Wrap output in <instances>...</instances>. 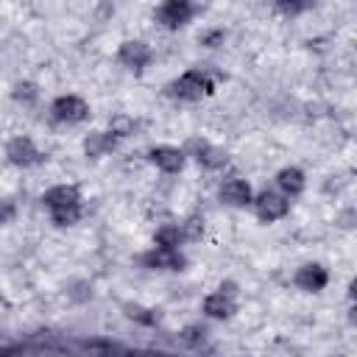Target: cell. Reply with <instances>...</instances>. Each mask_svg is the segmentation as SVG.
Masks as SVG:
<instances>
[{
  "label": "cell",
  "mask_w": 357,
  "mask_h": 357,
  "mask_svg": "<svg viewBox=\"0 0 357 357\" xmlns=\"http://www.w3.org/2000/svg\"><path fill=\"white\" fill-rule=\"evenodd\" d=\"M273 187L284 195V198H298L307 190V173L298 165H284L273 173Z\"/></svg>",
  "instance_id": "cell-14"
},
{
  "label": "cell",
  "mask_w": 357,
  "mask_h": 357,
  "mask_svg": "<svg viewBox=\"0 0 357 357\" xmlns=\"http://www.w3.org/2000/svg\"><path fill=\"white\" fill-rule=\"evenodd\" d=\"M134 128H137V120L131 117V114H114L112 120H109V134L120 142V139H126V137H131L134 134Z\"/></svg>",
  "instance_id": "cell-19"
},
{
  "label": "cell",
  "mask_w": 357,
  "mask_h": 357,
  "mask_svg": "<svg viewBox=\"0 0 357 357\" xmlns=\"http://www.w3.org/2000/svg\"><path fill=\"white\" fill-rule=\"evenodd\" d=\"M293 287L301 290V293H307V296L324 293L329 287V271H326V265H321V262H301L293 271Z\"/></svg>",
  "instance_id": "cell-13"
},
{
  "label": "cell",
  "mask_w": 357,
  "mask_h": 357,
  "mask_svg": "<svg viewBox=\"0 0 357 357\" xmlns=\"http://www.w3.org/2000/svg\"><path fill=\"white\" fill-rule=\"evenodd\" d=\"M114 148H117V139L109 134V128H95V131L84 134V139H81V151H84V156H89V159H103V156H109Z\"/></svg>",
  "instance_id": "cell-15"
},
{
  "label": "cell",
  "mask_w": 357,
  "mask_h": 357,
  "mask_svg": "<svg viewBox=\"0 0 357 357\" xmlns=\"http://www.w3.org/2000/svg\"><path fill=\"white\" fill-rule=\"evenodd\" d=\"M254 184L245 176H226L218 184V201L229 209H248L254 201Z\"/></svg>",
  "instance_id": "cell-11"
},
{
  "label": "cell",
  "mask_w": 357,
  "mask_h": 357,
  "mask_svg": "<svg viewBox=\"0 0 357 357\" xmlns=\"http://www.w3.org/2000/svg\"><path fill=\"white\" fill-rule=\"evenodd\" d=\"M195 14H198V6L190 0H165L153 6L151 17L162 31H181L195 20Z\"/></svg>",
  "instance_id": "cell-7"
},
{
  "label": "cell",
  "mask_w": 357,
  "mask_h": 357,
  "mask_svg": "<svg viewBox=\"0 0 357 357\" xmlns=\"http://www.w3.org/2000/svg\"><path fill=\"white\" fill-rule=\"evenodd\" d=\"M153 245L181 251V248L187 245V243H184V234H181V223H178L176 218H170V220L159 223V226L153 229Z\"/></svg>",
  "instance_id": "cell-16"
},
{
  "label": "cell",
  "mask_w": 357,
  "mask_h": 357,
  "mask_svg": "<svg viewBox=\"0 0 357 357\" xmlns=\"http://www.w3.org/2000/svg\"><path fill=\"white\" fill-rule=\"evenodd\" d=\"M47 114H50V120L59 123V126H81V123L89 120L92 106H89L86 98H81V95H75V92H61V95H56V98L50 100Z\"/></svg>",
  "instance_id": "cell-4"
},
{
  "label": "cell",
  "mask_w": 357,
  "mask_h": 357,
  "mask_svg": "<svg viewBox=\"0 0 357 357\" xmlns=\"http://www.w3.org/2000/svg\"><path fill=\"white\" fill-rule=\"evenodd\" d=\"M198 42H201L204 47L215 50V47H220V45L226 42V31H223V28H204V31L198 33Z\"/></svg>",
  "instance_id": "cell-21"
},
{
  "label": "cell",
  "mask_w": 357,
  "mask_h": 357,
  "mask_svg": "<svg viewBox=\"0 0 357 357\" xmlns=\"http://www.w3.org/2000/svg\"><path fill=\"white\" fill-rule=\"evenodd\" d=\"M276 8H279V11H284V14H296V11H304L307 6H296V3H279Z\"/></svg>",
  "instance_id": "cell-23"
},
{
  "label": "cell",
  "mask_w": 357,
  "mask_h": 357,
  "mask_svg": "<svg viewBox=\"0 0 357 357\" xmlns=\"http://www.w3.org/2000/svg\"><path fill=\"white\" fill-rule=\"evenodd\" d=\"M114 59H117V64H120L126 73L139 75V73H145V70L153 64L156 53H153V47H151L145 39H123V42L117 45Z\"/></svg>",
  "instance_id": "cell-9"
},
{
  "label": "cell",
  "mask_w": 357,
  "mask_h": 357,
  "mask_svg": "<svg viewBox=\"0 0 357 357\" xmlns=\"http://www.w3.org/2000/svg\"><path fill=\"white\" fill-rule=\"evenodd\" d=\"M39 201L56 229H70L84 218V195L73 181H59L47 187Z\"/></svg>",
  "instance_id": "cell-1"
},
{
  "label": "cell",
  "mask_w": 357,
  "mask_h": 357,
  "mask_svg": "<svg viewBox=\"0 0 357 357\" xmlns=\"http://www.w3.org/2000/svg\"><path fill=\"white\" fill-rule=\"evenodd\" d=\"M120 310H123V315H126L128 321H134V324H139V326H156V324L162 321L159 310H153V307H148V304H142V301H123Z\"/></svg>",
  "instance_id": "cell-17"
},
{
  "label": "cell",
  "mask_w": 357,
  "mask_h": 357,
  "mask_svg": "<svg viewBox=\"0 0 357 357\" xmlns=\"http://www.w3.org/2000/svg\"><path fill=\"white\" fill-rule=\"evenodd\" d=\"M240 310L237 301V287L231 282H220L215 290H209L201 298V315L206 321H231Z\"/></svg>",
  "instance_id": "cell-3"
},
{
  "label": "cell",
  "mask_w": 357,
  "mask_h": 357,
  "mask_svg": "<svg viewBox=\"0 0 357 357\" xmlns=\"http://www.w3.org/2000/svg\"><path fill=\"white\" fill-rule=\"evenodd\" d=\"M11 100H14L17 106H22V109L36 106V103H39V84H36V81H28V78L14 81V84H11Z\"/></svg>",
  "instance_id": "cell-18"
},
{
  "label": "cell",
  "mask_w": 357,
  "mask_h": 357,
  "mask_svg": "<svg viewBox=\"0 0 357 357\" xmlns=\"http://www.w3.org/2000/svg\"><path fill=\"white\" fill-rule=\"evenodd\" d=\"M178 223H181L184 243H198V240L204 237V231H206V220H204L201 215H190V218H184V220H178Z\"/></svg>",
  "instance_id": "cell-20"
},
{
  "label": "cell",
  "mask_w": 357,
  "mask_h": 357,
  "mask_svg": "<svg viewBox=\"0 0 357 357\" xmlns=\"http://www.w3.org/2000/svg\"><path fill=\"white\" fill-rule=\"evenodd\" d=\"M137 259H139V265H142L145 271H153V273H181V271L187 268V257H184V251L159 248V245L145 248Z\"/></svg>",
  "instance_id": "cell-10"
},
{
  "label": "cell",
  "mask_w": 357,
  "mask_h": 357,
  "mask_svg": "<svg viewBox=\"0 0 357 357\" xmlns=\"http://www.w3.org/2000/svg\"><path fill=\"white\" fill-rule=\"evenodd\" d=\"M215 86H218V81L209 75V70L190 67L181 75H176L173 81H167L165 95L170 100H176V103H198V100L209 98L215 92Z\"/></svg>",
  "instance_id": "cell-2"
},
{
  "label": "cell",
  "mask_w": 357,
  "mask_h": 357,
  "mask_svg": "<svg viewBox=\"0 0 357 357\" xmlns=\"http://www.w3.org/2000/svg\"><path fill=\"white\" fill-rule=\"evenodd\" d=\"M181 148H184L187 159H192V162H195L201 170H206V173H220V170L229 167V151H226L223 145H215V142L204 139V137L187 139Z\"/></svg>",
  "instance_id": "cell-5"
},
{
  "label": "cell",
  "mask_w": 357,
  "mask_h": 357,
  "mask_svg": "<svg viewBox=\"0 0 357 357\" xmlns=\"http://www.w3.org/2000/svg\"><path fill=\"white\" fill-rule=\"evenodd\" d=\"M178 335H181V340H184V343L198 346V343H204V340H206V326H204L201 321H198V324H187Z\"/></svg>",
  "instance_id": "cell-22"
},
{
  "label": "cell",
  "mask_w": 357,
  "mask_h": 357,
  "mask_svg": "<svg viewBox=\"0 0 357 357\" xmlns=\"http://www.w3.org/2000/svg\"><path fill=\"white\" fill-rule=\"evenodd\" d=\"M290 198H284L276 187H262L254 192V201H251V212L259 223H279L290 215Z\"/></svg>",
  "instance_id": "cell-6"
},
{
  "label": "cell",
  "mask_w": 357,
  "mask_h": 357,
  "mask_svg": "<svg viewBox=\"0 0 357 357\" xmlns=\"http://www.w3.org/2000/svg\"><path fill=\"white\" fill-rule=\"evenodd\" d=\"M3 156H6V162H8L11 167H20V170L36 167V165L45 159L42 148H39L36 139L28 137V134H14V137H8L6 145H3Z\"/></svg>",
  "instance_id": "cell-8"
},
{
  "label": "cell",
  "mask_w": 357,
  "mask_h": 357,
  "mask_svg": "<svg viewBox=\"0 0 357 357\" xmlns=\"http://www.w3.org/2000/svg\"><path fill=\"white\" fill-rule=\"evenodd\" d=\"M187 162H190V159H187V153H184L181 145L159 142V145L148 148V165L156 167V170L165 173V176H176V173H181V170L187 167Z\"/></svg>",
  "instance_id": "cell-12"
}]
</instances>
